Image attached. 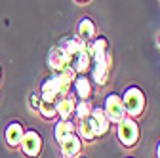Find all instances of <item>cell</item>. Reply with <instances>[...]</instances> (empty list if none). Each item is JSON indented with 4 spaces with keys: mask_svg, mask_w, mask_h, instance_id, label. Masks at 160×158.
Masks as SVG:
<instances>
[{
    "mask_svg": "<svg viewBox=\"0 0 160 158\" xmlns=\"http://www.w3.org/2000/svg\"><path fill=\"white\" fill-rule=\"evenodd\" d=\"M0 74H2V71H0Z\"/></svg>",
    "mask_w": 160,
    "mask_h": 158,
    "instance_id": "24",
    "label": "cell"
},
{
    "mask_svg": "<svg viewBox=\"0 0 160 158\" xmlns=\"http://www.w3.org/2000/svg\"><path fill=\"white\" fill-rule=\"evenodd\" d=\"M19 147L23 149L25 154L36 156L40 152V149H42V137H40V133L34 131V130H27L23 133V139H21V145H19Z\"/></svg>",
    "mask_w": 160,
    "mask_h": 158,
    "instance_id": "4",
    "label": "cell"
},
{
    "mask_svg": "<svg viewBox=\"0 0 160 158\" xmlns=\"http://www.w3.org/2000/svg\"><path fill=\"white\" fill-rule=\"evenodd\" d=\"M122 103H124V109H126V114L128 116H139L145 109V95L143 91L139 90L137 86H130L126 88L124 95H122Z\"/></svg>",
    "mask_w": 160,
    "mask_h": 158,
    "instance_id": "1",
    "label": "cell"
},
{
    "mask_svg": "<svg viewBox=\"0 0 160 158\" xmlns=\"http://www.w3.org/2000/svg\"><path fill=\"white\" fill-rule=\"evenodd\" d=\"M118 139L124 147L132 149L137 145L139 139V126L133 120V116H124L122 120L118 122Z\"/></svg>",
    "mask_w": 160,
    "mask_h": 158,
    "instance_id": "2",
    "label": "cell"
},
{
    "mask_svg": "<svg viewBox=\"0 0 160 158\" xmlns=\"http://www.w3.org/2000/svg\"><path fill=\"white\" fill-rule=\"evenodd\" d=\"M92 118L95 120V126H97V135H105L111 128V120L107 118L105 111L103 109H92Z\"/></svg>",
    "mask_w": 160,
    "mask_h": 158,
    "instance_id": "14",
    "label": "cell"
},
{
    "mask_svg": "<svg viewBox=\"0 0 160 158\" xmlns=\"http://www.w3.org/2000/svg\"><path fill=\"white\" fill-rule=\"evenodd\" d=\"M74 91H76V95L80 97V99H90V95H92V84H90V80L86 76H74Z\"/></svg>",
    "mask_w": 160,
    "mask_h": 158,
    "instance_id": "16",
    "label": "cell"
},
{
    "mask_svg": "<svg viewBox=\"0 0 160 158\" xmlns=\"http://www.w3.org/2000/svg\"><path fill=\"white\" fill-rule=\"evenodd\" d=\"M55 105H57V116H61V118H71L74 112V107H76L74 99L69 95H61L55 101Z\"/></svg>",
    "mask_w": 160,
    "mask_h": 158,
    "instance_id": "12",
    "label": "cell"
},
{
    "mask_svg": "<svg viewBox=\"0 0 160 158\" xmlns=\"http://www.w3.org/2000/svg\"><path fill=\"white\" fill-rule=\"evenodd\" d=\"M40 101H42V97H40V93H32V95H31V99H29V103H31V107H32L34 111H38V107H40Z\"/></svg>",
    "mask_w": 160,
    "mask_h": 158,
    "instance_id": "20",
    "label": "cell"
},
{
    "mask_svg": "<svg viewBox=\"0 0 160 158\" xmlns=\"http://www.w3.org/2000/svg\"><path fill=\"white\" fill-rule=\"evenodd\" d=\"M61 48L67 52V55H69V57H72V55L80 53V52L86 48V42H84L80 36H71V38H65V40H63Z\"/></svg>",
    "mask_w": 160,
    "mask_h": 158,
    "instance_id": "15",
    "label": "cell"
},
{
    "mask_svg": "<svg viewBox=\"0 0 160 158\" xmlns=\"http://www.w3.org/2000/svg\"><path fill=\"white\" fill-rule=\"evenodd\" d=\"M48 63H50V67H52L55 72H59L61 69H65V67L69 65V55H67V52H65L61 46H57V48H53V50L50 52Z\"/></svg>",
    "mask_w": 160,
    "mask_h": 158,
    "instance_id": "9",
    "label": "cell"
},
{
    "mask_svg": "<svg viewBox=\"0 0 160 158\" xmlns=\"http://www.w3.org/2000/svg\"><path fill=\"white\" fill-rule=\"evenodd\" d=\"M59 143H61V152H63V156H78L80 149H82V141H80L78 135H74V131L69 133L67 137H63Z\"/></svg>",
    "mask_w": 160,
    "mask_h": 158,
    "instance_id": "8",
    "label": "cell"
},
{
    "mask_svg": "<svg viewBox=\"0 0 160 158\" xmlns=\"http://www.w3.org/2000/svg\"><path fill=\"white\" fill-rule=\"evenodd\" d=\"M38 112L42 114L44 118H55L57 116V105H55V101L42 99V101H40V107H38Z\"/></svg>",
    "mask_w": 160,
    "mask_h": 158,
    "instance_id": "18",
    "label": "cell"
},
{
    "mask_svg": "<svg viewBox=\"0 0 160 158\" xmlns=\"http://www.w3.org/2000/svg\"><path fill=\"white\" fill-rule=\"evenodd\" d=\"M78 133H80V139H86V141H93L97 137V126H95V120L92 118V114L80 120Z\"/></svg>",
    "mask_w": 160,
    "mask_h": 158,
    "instance_id": "10",
    "label": "cell"
},
{
    "mask_svg": "<svg viewBox=\"0 0 160 158\" xmlns=\"http://www.w3.org/2000/svg\"><path fill=\"white\" fill-rule=\"evenodd\" d=\"M69 63H71V67H72L78 74L86 72V71L92 67V52H90V46L86 44V48L80 52V53L69 57Z\"/></svg>",
    "mask_w": 160,
    "mask_h": 158,
    "instance_id": "5",
    "label": "cell"
},
{
    "mask_svg": "<svg viewBox=\"0 0 160 158\" xmlns=\"http://www.w3.org/2000/svg\"><path fill=\"white\" fill-rule=\"evenodd\" d=\"M158 44H160V38H158Z\"/></svg>",
    "mask_w": 160,
    "mask_h": 158,
    "instance_id": "23",
    "label": "cell"
},
{
    "mask_svg": "<svg viewBox=\"0 0 160 158\" xmlns=\"http://www.w3.org/2000/svg\"><path fill=\"white\" fill-rule=\"evenodd\" d=\"M78 36L82 38L84 42L88 40H93L95 38V23L92 21L90 17H82L78 23Z\"/></svg>",
    "mask_w": 160,
    "mask_h": 158,
    "instance_id": "13",
    "label": "cell"
},
{
    "mask_svg": "<svg viewBox=\"0 0 160 158\" xmlns=\"http://www.w3.org/2000/svg\"><path fill=\"white\" fill-rule=\"evenodd\" d=\"M92 109L93 107L90 105L88 99H80V103H76V107H74V114H76L78 120H82V118H86V116L92 114Z\"/></svg>",
    "mask_w": 160,
    "mask_h": 158,
    "instance_id": "19",
    "label": "cell"
},
{
    "mask_svg": "<svg viewBox=\"0 0 160 158\" xmlns=\"http://www.w3.org/2000/svg\"><path fill=\"white\" fill-rule=\"evenodd\" d=\"M78 2H86V0H78Z\"/></svg>",
    "mask_w": 160,
    "mask_h": 158,
    "instance_id": "22",
    "label": "cell"
},
{
    "mask_svg": "<svg viewBox=\"0 0 160 158\" xmlns=\"http://www.w3.org/2000/svg\"><path fill=\"white\" fill-rule=\"evenodd\" d=\"M74 131V124L71 122V118H61L57 124H55V130H53V137H55V141L59 143L63 139V137H67L69 133Z\"/></svg>",
    "mask_w": 160,
    "mask_h": 158,
    "instance_id": "17",
    "label": "cell"
},
{
    "mask_svg": "<svg viewBox=\"0 0 160 158\" xmlns=\"http://www.w3.org/2000/svg\"><path fill=\"white\" fill-rule=\"evenodd\" d=\"M23 126L19 122H13L6 128V143L10 147H19L21 145V139H23Z\"/></svg>",
    "mask_w": 160,
    "mask_h": 158,
    "instance_id": "11",
    "label": "cell"
},
{
    "mask_svg": "<svg viewBox=\"0 0 160 158\" xmlns=\"http://www.w3.org/2000/svg\"><path fill=\"white\" fill-rule=\"evenodd\" d=\"M90 52H92V61H103L109 59V42L103 36H95L93 42L90 44Z\"/></svg>",
    "mask_w": 160,
    "mask_h": 158,
    "instance_id": "7",
    "label": "cell"
},
{
    "mask_svg": "<svg viewBox=\"0 0 160 158\" xmlns=\"http://www.w3.org/2000/svg\"><path fill=\"white\" fill-rule=\"evenodd\" d=\"M156 156H160V143H158V147H156Z\"/></svg>",
    "mask_w": 160,
    "mask_h": 158,
    "instance_id": "21",
    "label": "cell"
},
{
    "mask_svg": "<svg viewBox=\"0 0 160 158\" xmlns=\"http://www.w3.org/2000/svg\"><path fill=\"white\" fill-rule=\"evenodd\" d=\"M103 111H105L107 118L111 120V124H118L126 116V109H124V103H122V97H120L118 93H109L107 95Z\"/></svg>",
    "mask_w": 160,
    "mask_h": 158,
    "instance_id": "3",
    "label": "cell"
},
{
    "mask_svg": "<svg viewBox=\"0 0 160 158\" xmlns=\"http://www.w3.org/2000/svg\"><path fill=\"white\" fill-rule=\"evenodd\" d=\"M109 69H111V57L103 59V61H92V76L95 84L105 86L109 80Z\"/></svg>",
    "mask_w": 160,
    "mask_h": 158,
    "instance_id": "6",
    "label": "cell"
}]
</instances>
